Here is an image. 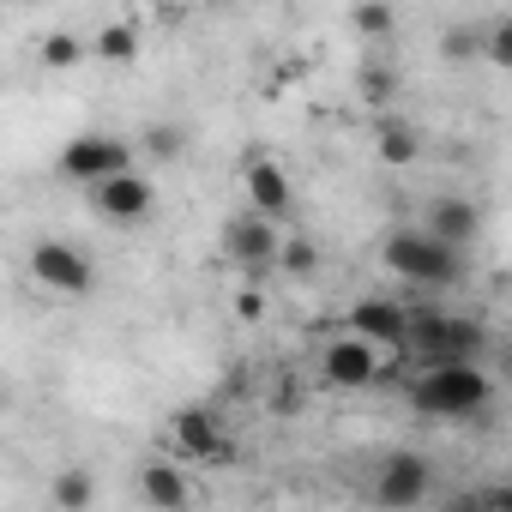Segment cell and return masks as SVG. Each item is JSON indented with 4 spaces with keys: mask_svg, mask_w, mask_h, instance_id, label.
<instances>
[{
    "mask_svg": "<svg viewBox=\"0 0 512 512\" xmlns=\"http://www.w3.org/2000/svg\"><path fill=\"white\" fill-rule=\"evenodd\" d=\"M488 398H494V380L482 374V362H434L428 374L410 380V404L422 416H446V422L488 410Z\"/></svg>",
    "mask_w": 512,
    "mask_h": 512,
    "instance_id": "cell-1",
    "label": "cell"
},
{
    "mask_svg": "<svg viewBox=\"0 0 512 512\" xmlns=\"http://www.w3.org/2000/svg\"><path fill=\"white\" fill-rule=\"evenodd\" d=\"M386 272L404 278V284H416V290H440V284L458 278V253L440 247L422 229H392L386 235Z\"/></svg>",
    "mask_w": 512,
    "mask_h": 512,
    "instance_id": "cell-2",
    "label": "cell"
},
{
    "mask_svg": "<svg viewBox=\"0 0 512 512\" xmlns=\"http://www.w3.org/2000/svg\"><path fill=\"white\" fill-rule=\"evenodd\" d=\"M404 350H422L434 362H482L488 326L482 320H458V314H410Z\"/></svg>",
    "mask_w": 512,
    "mask_h": 512,
    "instance_id": "cell-3",
    "label": "cell"
},
{
    "mask_svg": "<svg viewBox=\"0 0 512 512\" xmlns=\"http://www.w3.org/2000/svg\"><path fill=\"white\" fill-rule=\"evenodd\" d=\"M127 169H133V145L115 139V133H79V139L61 151V175H73V181H85V187H103V181H115V175H127Z\"/></svg>",
    "mask_w": 512,
    "mask_h": 512,
    "instance_id": "cell-4",
    "label": "cell"
},
{
    "mask_svg": "<svg viewBox=\"0 0 512 512\" xmlns=\"http://www.w3.org/2000/svg\"><path fill=\"white\" fill-rule=\"evenodd\" d=\"M31 278L43 290H55V296H91L97 290V266L73 241H37L31 247Z\"/></svg>",
    "mask_w": 512,
    "mask_h": 512,
    "instance_id": "cell-5",
    "label": "cell"
},
{
    "mask_svg": "<svg viewBox=\"0 0 512 512\" xmlns=\"http://www.w3.org/2000/svg\"><path fill=\"white\" fill-rule=\"evenodd\" d=\"M434 488V464L422 452H392L380 470H374V500L386 512H416Z\"/></svg>",
    "mask_w": 512,
    "mask_h": 512,
    "instance_id": "cell-6",
    "label": "cell"
},
{
    "mask_svg": "<svg viewBox=\"0 0 512 512\" xmlns=\"http://www.w3.org/2000/svg\"><path fill=\"white\" fill-rule=\"evenodd\" d=\"M278 241L284 235H278L272 217H253L247 211V217H229L223 223V253H229L235 266H247V272H272L278 266Z\"/></svg>",
    "mask_w": 512,
    "mask_h": 512,
    "instance_id": "cell-7",
    "label": "cell"
},
{
    "mask_svg": "<svg viewBox=\"0 0 512 512\" xmlns=\"http://www.w3.org/2000/svg\"><path fill=\"white\" fill-rule=\"evenodd\" d=\"M320 374H326V386H338V392H362V386L380 380V350L362 344V338H332V344L320 350Z\"/></svg>",
    "mask_w": 512,
    "mask_h": 512,
    "instance_id": "cell-8",
    "label": "cell"
},
{
    "mask_svg": "<svg viewBox=\"0 0 512 512\" xmlns=\"http://www.w3.org/2000/svg\"><path fill=\"white\" fill-rule=\"evenodd\" d=\"M169 440H175V452H187V458H205V464L229 458L223 422H217V410H205V404H181V410L169 416Z\"/></svg>",
    "mask_w": 512,
    "mask_h": 512,
    "instance_id": "cell-9",
    "label": "cell"
},
{
    "mask_svg": "<svg viewBox=\"0 0 512 512\" xmlns=\"http://www.w3.org/2000/svg\"><path fill=\"white\" fill-rule=\"evenodd\" d=\"M91 205H97L109 223H139V217L157 205V187H151L139 169H127V175H115V181L91 187Z\"/></svg>",
    "mask_w": 512,
    "mask_h": 512,
    "instance_id": "cell-10",
    "label": "cell"
},
{
    "mask_svg": "<svg viewBox=\"0 0 512 512\" xmlns=\"http://www.w3.org/2000/svg\"><path fill=\"white\" fill-rule=\"evenodd\" d=\"M404 332H410V308L404 302H380V296H368V302H356V314H350V338H362V344H386V350H404Z\"/></svg>",
    "mask_w": 512,
    "mask_h": 512,
    "instance_id": "cell-11",
    "label": "cell"
},
{
    "mask_svg": "<svg viewBox=\"0 0 512 512\" xmlns=\"http://www.w3.org/2000/svg\"><path fill=\"white\" fill-rule=\"evenodd\" d=\"M139 494H145L151 512H187V506H193V482H187V470L169 464V458H151V464L139 470Z\"/></svg>",
    "mask_w": 512,
    "mask_h": 512,
    "instance_id": "cell-12",
    "label": "cell"
},
{
    "mask_svg": "<svg viewBox=\"0 0 512 512\" xmlns=\"http://www.w3.org/2000/svg\"><path fill=\"white\" fill-rule=\"evenodd\" d=\"M247 211L253 217H272V223L290 211V175L272 157H253L247 163Z\"/></svg>",
    "mask_w": 512,
    "mask_h": 512,
    "instance_id": "cell-13",
    "label": "cell"
},
{
    "mask_svg": "<svg viewBox=\"0 0 512 512\" xmlns=\"http://www.w3.org/2000/svg\"><path fill=\"white\" fill-rule=\"evenodd\" d=\"M482 229V211L470 205V199H434L428 205V223H422V235H434L440 247H452L458 253V241H470Z\"/></svg>",
    "mask_w": 512,
    "mask_h": 512,
    "instance_id": "cell-14",
    "label": "cell"
},
{
    "mask_svg": "<svg viewBox=\"0 0 512 512\" xmlns=\"http://www.w3.org/2000/svg\"><path fill=\"white\" fill-rule=\"evenodd\" d=\"M380 157H386L392 169H410V163L422 157V139H416V127H410V121H386V127H380Z\"/></svg>",
    "mask_w": 512,
    "mask_h": 512,
    "instance_id": "cell-15",
    "label": "cell"
},
{
    "mask_svg": "<svg viewBox=\"0 0 512 512\" xmlns=\"http://www.w3.org/2000/svg\"><path fill=\"white\" fill-rule=\"evenodd\" d=\"M49 500H55L61 512H85V506L97 500V482H91V470H61V476H55V488H49Z\"/></svg>",
    "mask_w": 512,
    "mask_h": 512,
    "instance_id": "cell-16",
    "label": "cell"
},
{
    "mask_svg": "<svg viewBox=\"0 0 512 512\" xmlns=\"http://www.w3.org/2000/svg\"><path fill=\"white\" fill-rule=\"evenodd\" d=\"M133 49H139L133 25H103V31H97V43H91L85 55H103V61H133Z\"/></svg>",
    "mask_w": 512,
    "mask_h": 512,
    "instance_id": "cell-17",
    "label": "cell"
},
{
    "mask_svg": "<svg viewBox=\"0 0 512 512\" xmlns=\"http://www.w3.org/2000/svg\"><path fill=\"white\" fill-rule=\"evenodd\" d=\"M278 266L290 278H308V272H320V247L314 241H278Z\"/></svg>",
    "mask_w": 512,
    "mask_h": 512,
    "instance_id": "cell-18",
    "label": "cell"
},
{
    "mask_svg": "<svg viewBox=\"0 0 512 512\" xmlns=\"http://www.w3.org/2000/svg\"><path fill=\"white\" fill-rule=\"evenodd\" d=\"M85 61V43L73 31H49L43 37V67H79Z\"/></svg>",
    "mask_w": 512,
    "mask_h": 512,
    "instance_id": "cell-19",
    "label": "cell"
},
{
    "mask_svg": "<svg viewBox=\"0 0 512 512\" xmlns=\"http://www.w3.org/2000/svg\"><path fill=\"white\" fill-rule=\"evenodd\" d=\"M350 25H356L362 37H386V31H392V7H356Z\"/></svg>",
    "mask_w": 512,
    "mask_h": 512,
    "instance_id": "cell-20",
    "label": "cell"
},
{
    "mask_svg": "<svg viewBox=\"0 0 512 512\" xmlns=\"http://www.w3.org/2000/svg\"><path fill=\"white\" fill-rule=\"evenodd\" d=\"M145 145H151V157H181V133L175 127H151Z\"/></svg>",
    "mask_w": 512,
    "mask_h": 512,
    "instance_id": "cell-21",
    "label": "cell"
},
{
    "mask_svg": "<svg viewBox=\"0 0 512 512\" xmlns=\"http://www.w3.org/2000/svg\"><path fill=\"white\" fill-rule=\"evenodd\" d=\"M488 55H494V61H512V19H500V25L488 31Z\"/></svg>",
    "mask_w": 512,
    "mask_h": 512,
    "instance_id": "cell-22",
    "label": "cell"
},
{
    "mask_svg": "<svg viewBox=\"0 0 512 512\" xmlns=\"http://www.w3.org/2000/svg\"><path fill=\"white\" fill-rule=\"evenodd\" d=\"M362 91H368V97L380 103V97L392 91V73H386V67H362Z\"/></svg>",
    "mask_w": 512,
    "mask_h": 512,
    "instance_id": "cell-23",
    "label": "cell"
},
{
    "mask_svg": "<svg viewBox=\"0 0 512 512\" xmlns=\"http://www.w3.org/2000/svg\"><path fill=\"white\" fill-rule=\"evenodd\" d=\"M476 49H482L476 31H446V55H476Z\"/></svg>",
    "mask_w": 512,
    "mask_h": 512,
    "instance_id": "cell-24",
    "label": "cell"
}]
</instances>
